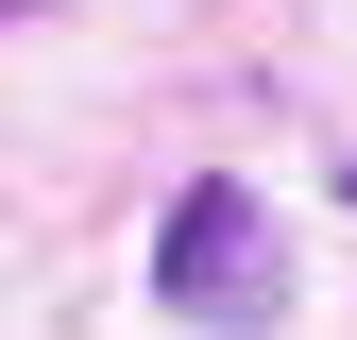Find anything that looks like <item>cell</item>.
<instances>
[{
	"mask_svg": "<svg viewBox=\"0 0 357 340\" xmlns=\"http://www.w3.org/2000/svg\"><path fill=\"white\" fill-rule=\"evenodd\" d=\"M153 307L204 323V340H273V307H289V238H273V204H255L238 170L170 187V222H153Z\"/></svg>",
	"mask_w": 357,
	"mask_h": 340,
	"instance_id": "cell-1",
	"label": "cell"
},
{
	"mask_svg": "<svg viewBox=\"0 0 357 340\" xmlns=\"http://www.w3.org/2000/svg\"><path fill=\"white\" fill-rule=\"evenodd\" d=\"M340 204H357V153H340Z\"/></svg>",
	"mask_w": 357,
	"mask_h": 340,
	"instance_id": "cell-2",
	"label": "cell"
},
{
	"mask_svg": "<svg viewBox=\"0 0 357 340\" xmlns=\"http://www.w3.org/2000/svg\"><path fill=\"white\" fill-rule=\"evenodd\" d=\"M0 17H34V0H0Z\"/></svg>",
	"mask_w": 357,
	"mask_h": 340,
	"instance_id": "cell-3",
	"label": "cell"
}]
</instances>
